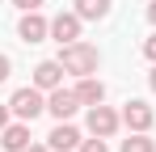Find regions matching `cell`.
Segmentation results:
<instances>
[{
	"instance_id": "obj_1",
	"label": "cell",
	"mask_w": 156,
	"mask_h": 152,
	"mask_svg": "<svg viewBox=\"0 0 156 152\" xmlns=\"http://www.w3.org/2000/svg\"><path fill=\"white\" fill-rule=\"evenodd\" d=\"M97 47H84V42H68V47L59 51V63H63V72H76V76H89L97 72Z\"/></svg>"
},
{
	"instance_id": "obj_2",
	"label": "cell",
	"mask_w": 156,
	"mask_h": 152,
	"mask_svg": "<svg viewBox=\"0 0 156 152\" xmlns=\"http://www.w3.org/2000/svg\"><path fill=\"white\" fill-rule=\"evenodd\" d=\"M9 110L21 118V123H34L42 110H47V101H42V89L34 85V89H17L13 93V101H9Z\"/></svg>"
},
{
	"instance_id": "obj_3",
	"label": "cell",
	"mask_w": 156,
	"mask_h": 152,
	"mask_svg": "<svg viewBox=\"0 0 156 152\" xmlns=\"http://www.w3.org/2000/svg\"><path fill=\"white\" fill-rule=\"evenodd\" d=\"M80 106H84V101H80L76 93H63V89H51V97H47V110H51L59 123H68V118L80 110Z\"/></svg>"
},
{
	"instance_id": "obj_4",
	"label": "cell",
	"mask_w": 156,
	"mask_h": 152,
	"mask_svg": "<svg viewBox=\"0 0 156 152\" xmlns=\"http://www.w3.org/2000/svg\"><path fill=\"white\" fill-rule=\"evenodd\" d=\"M89 131H93V135H114V131H118V114H114V110H110V106H101V101H97V106H93V110H89Z\"/></svg>"
},
{
	"instance_id": "obj_5",
	"label": "cell",
	"mask_w": 156,
	"mask_h": 152,
	"mask_svg": "<svg viewBox=\"0 0 156 152\" xmlns=\"http://www.w3.org/2000/svg\"><path fill=\"white\" fill-rule=\"evenodd\" d=\"M51 34H55V42H59V47L76 42V38H80V13H59V17L51 21Z\"/></svg>"
},
{
	"instance_id": "obj_6",
	"label": "cell",
	"mask_w": 156,
	"mask_h": 152,
	"mask_svg": "<svg viewBox=\"0 0 156 152\" xmlns=\"http://www.w3.org/2000/svg\"><path fill=\"white\" fill-rule=\"evenodd\" d=\"M17 34H21V42H42V38L51 34V25L38 17V9H30L26 17H21V25H17Z\"/></svg>"
},
{
	"instance_id": "obj_7",
	"label": "cell",
	"mask_w": 156,
	"mask_h": 152,
	"mask_svg": "<svg viewBox=\"0 0 156 152\" xmlns=\"http://www.w3.org/2000/svg\"><path fill=\"white\" fill-rule=\"evenodd\" d=\"M122 123L131 131H148L152 127V110H148V101H127L122 106Z\"/></svg>"
},
{
	"instance_id": "obj_8",
	"label": "cell",
	"mask_w": 156,
	"mask_h": 152,
	"mask_svg": "<svg viewBox=\"0 0 156 152\" xmlns=\"http://www.w3.org/2000/svg\"><path fill=\"white\" fill-rule=\"evenodd\" d=\"M59 80H63V63L59 59H47V63L34 68V85L38 89H59Z\"/></svg>"
},
{
	"instance_id": "obj_9",
	"label": "cell",
	"mask_w": 156,
	"mask_h": 152,
	"mask_svg": "<svg viewBox=\"0 0 156 152\" xmlns=\"http://www.w3.org/2000/svg\"><path fill=\"white\" fill-rule=\"evenodd\" d=\"M47 144H51L55 152H72V148L80 144V131H76V127H68V123H59L51 135H47Z\"/></svg>"
},
{
	"instance_id": "obj_10",
	"label": "cell",
	"mask_w": 156,
	"mask_h": 152,
	"mask_svg": "<svg viewBox=\"0 0 156 152\" xmlns=\"http://www.w3.org/2000/svg\"><path fill=\"white\" fill-rule=\"evenodd\" d=\"M0 135H4L0 144H4L9 152H21V148H30V127H26V123H17V127H4Z\"/></svg>"
},
{
	"instance_id": "obj_11",
	"label": "cell",
	"mask_w": 156,
	"mask_h": 152,
	"mask_svg": "<svg viewBox=\"0 0 156 152\" xmlns=\"http://www.w3.org/2000/svg\"><path fill=\"white\" fill-rule=\"evenodd\" d=\"M76 97L84 101V106H97V101L105 97V85H101V80H89V76H80V85H76Z\"/></svg>"
},
{
	"instance_id": "obj_12",
	"label": "cell",
	"mask_w": 156,
	"mask_h": 152,
	"mask_svg": "<svg viewBox=\"0 0 156 152\" xmlns=\"http://www.w3.org/2000/svg\"><path fill=\"white\" fill-rule=\"evenodd\" d=\"M76 13L84 21H101V17H110V0H76Z\"/></svg>"
},
{
	"instance_id": "obj_13",
	"label": "cell",
	"mask_w": 156,
	"mask_h": 152,
	"mask_svg": "<svg viewBox=\"0 0 156 152\" xmlns=\"http://www.w3.org/2000/svg\"><path fill=\"white\" fill-rule=\"evenodd\" d=\"M122 152H156V144L144 135V131H135L131 139H122Z\"/></svg>"
},
{
	"instance_id": "obj_14",
	"label": "cell",
	"mask_w": 156,
	"mask_h": 152,
	"mask_svg": "<svg viewBox=\"0 0 156 152\" xmlns=\"http://www.w3.org/2000/svg\"><path fill=\"white\" fill-rule=\"evenodd\" d=\"M80 152H110V148H105L101 135H93V139H80Z\"/></svg>"
},
{
	"instance_id": "obj_15",
	"label": "cell",
	"mask_w": 156,
	"mask_h": 152,
	"mask_svg": "<svg viewBox=\"0 0 156 152\" xmlns=\"http://www.w3.org/2000/svg\"><path fill=\"white\" fill-rule=\"evenodd\" d=\"M9 72H13V59H9V55H0V80H9Z\"/></svg>"
},
{
	"instance_id": "obj_16",
	"label": "cell",
	"mask_w": 156,
	"mask_h": 152,
	"mask_svg": "<svg viewBox=\"0 0 156 152\" xmlns=\"http://www.w3.org/2000/svg\"><path fill=\"white\" fill-rule=\"evenodd\" d=\"M144 55H148V59H156V34L148 38V42H144Z\"/></svg>"
},
{
	"instance_id": "obj_17",
	"label": "cell",
	"mask_w": 156,
	"mask_h": 152,
	"mask_svg": "<svg viewBox=\"0 0 156 152\" xmlns=\"http://www.w3.org/2000/svg\"><path fill=\"white\" fill-rule=\"evenodd\" d=\"M13 4H17V9H26V13H30V9H38L42 0H13Z\"/></svg>"
},
{
	"instance_id": "obj_18",
	"label": "cell",
	"mask_w": 156,
	"mask_h": 152,
	"mask_svg": "<svg viewBox=\"0 0 156 152\" xmlns=\"http://www.w3.org/2000/svg\"><path fill=\"white\" fill-rule=\"evenodd\" d=\"M9 127V106H0V131Z\"/></svg>"
},
{
	"instance_id": "obj_19",
	"label": "cell",
	"mask_w": 156,
	"mask_h": 152,
	"mask_svg": "<svg viewBox=\"0 0 156 152\" xmlns=\"http://www.w3.org/2000/svg\"><path fill=\"white\" fill-rule=\"evenodd\" d=\"M148 21L156 25V0H152V4H148Z\"/></svg>"
},
{
	"instance_id": "obj_20",
	"label": "cell",
	"mask_w": 156,
	"mask_h": 152,
	"mask_svg": "<svg viewBox=\"0 0 156 152\" xmlns=\"http://www.w3.org/2000/svg\"><path fill=\"white\" fill-rule=\"evenodd\" d=\"M21 152H47V148H34V144H30V148H21Z\"/></svg>"
},
{
	"instance_id": "obj_21",
	"label": "cell",
	"mask_w": 156,
	"mask_h": 152,
	"mask_svg": "<svg viewBox=\"0 0 156 152\" xmlns=\"http://www.w3.org/2000/svg\"><path fill=\"white\" fill-rule=\"evenodd\" d=\"M148 85H152V89H156V72H152V76H148Z\"/></svg>"
}]
</instances>
